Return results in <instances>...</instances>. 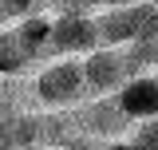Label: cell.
<instances>
[{
    "instance_id": "1",
    "label": "cell",
    "mask_w": 158,
    "mask_h": 150,
    "mask_svg": "<svg viewBox=\"0 0 158 150\" xmlns=\"http://www.w3.org/2000/svg\"><path fill=\"white\" fill-rule=\"evenodd\" d=\"M99 44L103 48H127L135 40H158V0H135L123 8L95 12Z\"/></svg>"
},
{
    "instance_id": "2",
    "label": "cell",
    "mask_w": 158,
    "mask_h": 150,
    "mask_svg": "<svg viewBox=\"0 0 158 150\" xmlns=\"http://www.w3.org/2000/svg\"><path fill=\"white\" fill-rule=\"evenodd\" d=\"M36 103L48 111H75L87 99V79H83V63L79 59H48L32 79Z\"/></svg>"
},
{
    "instance_id": "3",
    "label": "cell",
    "mask_w": 158,
    "mask_h": 150,
    "mask_svg": "<svg viewBox=\"0 0 158 150\" xmlns=\"http://www.w3.org/2000/svg\"><path fill=\"white\" fill-rule=\"evenodd\" d=\"M75 131L79 134H91L99 142H118V138H127L131 127H135V119H127V111L118 107L115 95H99V99H83L75 111Z\"/></svg>"
},
{
    "instance_id": "4",
    "label": "cell",
    "mask_w": 158,
    "mask_h": 150,
    "mask_svg": "<svg viewBox=\"0 0 158 150\" xmlns=\"http://www.w3.org/2000/svg\"><path fill=\"white\" fill-rule=\"evenodd\" d=\"M79 63H83V79H87V99L115 95L131 79V67L123 59V48H95V52H87Z\"/></svg>"
},
{
    "instance_id": "5",
    "label": "cell",
    "mask_w": 158,
    "mask_h": 150,
    "mask_svg": "<svg viewBox=\"0 0 158 150\" xmlns=\"http://www.w3.org/2000/svg\"><path fill=\"white\" fill-rule=\"evenodd\" d=\"M103 48L99 44L95 16H52V36H48V56H87Z\"/></svg>"
},
{
    "instance_id": "6",
    "label": "cell",
    "mask_w": 158,
    "mask_h": 150,
    "mask_svg": "<svg viewBox=\"0 0 158 150\" xmlns=\"http://www.w3.org/2000/svg\"><path fill=\"white\" fill-rule=\"evenodd\" d=\"M118 107L127 111V119H158V79L154 75H135L127 79L123 87L115 91Z\"/></svg>"
},
{
    "instance_id": "7",
    "label": "cell",
    "mask_w": 158,
    "mask_h": 150,
    "mask_svg": "<svg viewBox=\"0 0 158 150\" xmlns=\"http://www.w3.org/2000/svg\"><path fill=\"white\" fill-rule=\"evenodd\" d=\"M36 52L24 44L16 28H0V79H20V75L32 71Z\"/></svg>"
},
{
    "instance_id": "8",
    "label": "cell",
    "mask_w": 158,
    "mask_h": 150,
    "mask_svg": "<svg viewBox=\"0 0 158 150\" xmlns=\"http://www.w3.org/2000/svg\"><path fill=\"white\" fill-rule=\"evenodd\" d=\"M75 134L71 111H36V150H59Z\"/></svg>"
},
{
    "instance_id": "9",
    "label": "cell",
    "mask_w": 158,
    "mask_h": 150,
    "mask_svg": "<svg viewBox=\"0 0 158 150\" xmlns=\"http://www.w3.org/2000/svg\"><path fill=\"white\" fill-rule=\"evenodd\" d=\"M0 150H36V111L8 115L0 123Z\"/></svg>"
},
{
    "instance_id": "10",
    "label": "cell",
    "mask_w": 158,
    "mask_h": 150,
    "mask_svg": "<svg viewBox=\"0 0 158 150\" xmlns=\"http://www.w3.org/2000/svg\"><path fill=\"white\" fill-rule=\"evenodd\" d=\"M131 146L135 150H158V119H138L131 127Z\"/></svg>"
},
{
    "instance_id": "11",
    "label": "cell",
    "mask_w": 158,
    "mask_h": 150,
    "mask_svg": "<svg viewBox=\"0 0 158 150\" xmlns=\"http://www.w3.org/2000/svg\"><path fill=\"white\" fill-rule=\"evenodd\" d=\"M103 146H107V142H99V138H91V134H79V131H75L59 150H103Z\"/></svg>"
},
{
    "instance_id": "12",
    "label": "cell",
    "mask_w": 158,
    "mask_h": 150,
    "mask_svg": "<svg viewBox=\"0 0 158 150\" xmlns=\"http://www.w3.org/2000/svg\"><path fill=\"white\" fill-rule=\"evenodd\" d=\"M103 150H135V146H131V138H118V142H107Z\"/></svg>"
}]
</instances>
